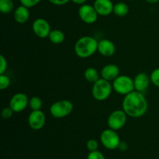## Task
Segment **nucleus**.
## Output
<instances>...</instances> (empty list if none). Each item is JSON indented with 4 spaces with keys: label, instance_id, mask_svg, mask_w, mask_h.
Wrapping results in <instances>:
<instances>
[{
    "label": "nucleus",
    "instance_id": "obj_21",
    "mask_svg": "<svg viewBox=\"0 0 159 159\" xmlns=\"http://www.w3.org/2000/svg\"><path fill=\"white\" fill-rule=\"evenodd\" d=\"M42 105L43 102L39 96H33L29 99V107L32 110H40Z\"/></svg>",
    "mask_w": 159,
    "mask_h": 159
},
{
    "label": "nucleus",
    "instance_id": "obj_6",
    "mask_svg": "<svg viewBox=\"0 0 159 159\" xmlns=\"http://www.w3.org/2000/svg\"><path fill=\"white\" fill-rule=\"evenodd\" d=\"M100 141L104 148L109 150H115L118 148L120 138L116 130L112 129H106L101 133Z\"/></svg>",
    "mask_w": 159,
    "mask_h": 159
},
{
    "label": "nucleus",
    "instance_id": "obj_14",
    "mask_svg": "<svg viewBox=\"0 0 159 159\" xmlns=\"http://www.w3.org/2000/svg\"><path fill=\"white\" fill-rule=\"evenodd\" d=\"M98 52L103 57H111L116 52V46L112 40L102 39L98 42Z\"/></svg>",
    "mask_w": 159,
    "mask_h": 159
},
{
    "label": "nucleus",
    "instance_id": "obj_31",
    "mask_svg": "<svg viewBox=\"0 0 159 159\" xmlns=\"http://www.w3.org/2000/svg\"><path fill=\"white\" fill-rule=\"evenodd\" d=\"M72 2H74L75 4H77V5H80V6H82V5L83 4H85V2L87 1V0H71Z\"/></svg>",
    "mask_w": 159,
    "mask_h": 159
},
{
    "label": "nucleus",
    "instance_id": "obj_4",
    "mask_svg": "<svg viewBox=\"0 0 159 159\" xmlns=\"http://www.w3.org/2000/svg\"><path fill=\"white\" fill-rule=\"evenodd\" d=\"M73 109L74 106L71 101L68 99H62L51 104L50 107V113L54 118L61 119L71 114Z\"/></svg>",
    "mask_w": 159,
    "mask_h": 159
},
{
    "label": "nucleus",
    "instance_id": "obj_33",
    "mask_svg": "<svg viewBox=\"0 0 159 159\" xmlns=\"http://www.w3.org/2000/svg\"><path fill=\"white\" fill-rule=\"evenodd\" d=\"M40 159H43V158H40Z\"/></svg>",
    "mask_w": 159,
    "mask_h": 159
},
{
    "label": "nucleus",
    "instance_id": "obj_19",
    "mask_svg": "<svg viewBox=\"0 0 159 159\" xmlns=\"http://www.w3.org/2000/svg\"><path fill=\"white\" fill-rule=\"evenodd\" d=\"M129 12V6L125 2H117L113 6V13L119 17H124Z\"/></svg>",
    "mask_w": 159,
    "mask_h": 159
},
{
    "label": "nucleus",
    "instance_id": "obj_9",
    "mask_svg": "<svg viewBox=\"0 0 159 159\" xmlns=\"http://www.w3.org/2000/svg\"><path fill=\"white\" fill-rule=\"evenodd\" d=\"M32 29L34 34L39 38L44 39L48 37L51 33V25L48 20L43 18H37L33 22Z\"/></svg>",
    "mask_w": 159,
    "mask_h": 159
},
{
    "label": "nucleus",
    "instance_id": "obj_2",
    "mask_svg": "<svg viewBox=\"0 0 159 159\" xmlns=\"http://www.w3.org/2000/svg\"><path fill=\"white\" fill-rule=\"evenodd\" d=\"M98 40L91 36H83L76 41L75 53L80 58H88L98 51Z\"/></svg>",
    "mask_w": 159,
    "mask_h": 159
},
{
    "label": "nucleus",
    "instance_id": "obj_7",
    "mask_svg": "<svg viewBox=\"0 0 159 159\" xmlns=\"http://www.w3.org/2000/svg\"><path fill=\"white\" fill-rule=\"evenodd\" d=\"M127 115L123 110H116L112 112L107 119L109 128L114 130H121L125 126L127 120Z\"/></svg>",
    "mask_w": 159,
    "mask_h": 159
},
{
    "label": "nucleus",
    "instance_id": "obj_23",
    "mask_svg": "<svg viewBox=\"0 0 159 159\" xmlns=\"http://www.w3.org/2000/svg\"><path fill=\"white\" fill-rule=\"evenodd\" d=\"M150 79L152 83L159 88V68H155L152 71L150 75Z\"/></svg>",
    "mask_w": 159,
    "mask_h": 159
},
{
    "label": "nucleus",
    "instance_id": "obj_27",
    "mask_svg": "<svg viewBox=\"0 0 159 159\" xmlns=\"http://www.w3.org/2000/svg\"><path fill=\"white\" fill-rule=\"evenodd\" d=\"M41 0H20V3L22 6H24L27 8H32L34 6H37V4L40 3Z\"/></svg>",
    "mask_w": 159,
    "mask_h": 159
},
{
    "label": "nucleus",
    "instance_id": "obj_24",
    "mask_svg": "<svg viewBox=\"0 0 159 159\" xmlns=\"http://www.w3.org/2000/svg\"><path fill=\"white\" fill-rule=\"evenodd\" d=\"M86 148L89 152L97 151L99 148V143L96 139H89L86 143Z\"/></svg>",
    "mask_w": 159,
    "mask_h": 159
},
{
    "label": "nucleus",
    "instance_id": "obj_29",
    "mask_svg": "<svg viewBox=\"0 0 159 159\" xmlns=\"http://www.w3.org/2000/svg\"><path fill=\"white\" fill-rule=\"evenodd\" d=\"M51 4L55 5V6H64L67 4L71 0H48Z\"/></svg>",
    "mask_w": 159,
    "mask_h": 159
},
{
    "label": "nucleus",
    "instance_id": "obj_11",
    "mask_svg": "<svg viewBox=\"0 0 159 159\" xmlns=\"http://www.w3.org/2000/svg\"><path fill=\"white\" fill-rule=\"evenodd\" d=\"M46 123V116L42 110H32L28 116V124L34 130L43 128Z\"/></svg>",
    "mask_w": 159,
    "mask_h": 159
},
{
    "label": "nucleus",
    "instance_id": "obj_13",
    "mask_svg": "<svg viewBox=\"0 0 159 159\" xmlns=\"http://www.w3.org/2000/svg\"><path fill=\"white\" fill-rule=\"evenodd\" d=\"M152 83L150 75L144 72H140L134 79V89L140 93H144L147 91L149 85Z\"/></svg>",
    "mask_w": 159,
    "mask_h": 159
},
{
    "label": "nucleus",
    "instance_id": "obj_20",
    "mask_svg": "<svg viewBox=\"0 0 159 159\" xmlns=\"http://www.w3.org/2000/svg\"><path fill=\"white\" fill-rule=\"evenodd\" d=\"M14 9L12 0H0V12L3 14H9Z\"/></svg>",
    "mask_w": 159,
    "mask_h": 159
},
{
    "label": "nucleus",
    "instance_id": "obj_15",
    "mask_svg": "<svg viewBox=\"0 0 159 159\" xmlns=\"http://www.w3.org/2000/svg\"><path fill=\"white\" fill-rule=\"evenodd\" d=\"M101 78L109 81L113 82L120 75L119 67L114 64H109L105 65L100 71Z\"/></svg>",
    "mask_w": 159,
    "mask_h": 159
},
{
    "label": "nucleus",
    "instance_id": "obj_3",
    "mask_svg": "<svg viewBox=\"0 0 159 159\" xmlns=\"http://www.w3.org/2000/svg\"><path fill=\"white\" fill-rule=\"evenodd\" d=\"M113 90L111 82L100 78L97 82L93 83L92 95L96 100L102 102L110 97Z\"/></svg>",
    "mask_w": 159,
    "mask_h": 159
},
{
    "label": "nucleus",
    "instance_id": "obj_12",
    "mask_svg": "<svg viewBox=\"0 0 159 159\" xmlns=\"http://www.w3.org/2000/svg\"><path fill=\"white\" fill-rule=\"evenodd\" d=\"M93 6L99 16H107L113 12L114 4L111 0H95Z\"/></svg>",
    "mask_w": 159,
    "mask_h": 159
},
{
    "label": "nucleus",
    "instance_id": "obj_22",
    "mask_svg": "<svg viewBox=\"0 0 159 159\" xmlns=\"http://www.w3.org/2000/svg\"><path fill=\"white\" fill-rule=\"evenodd\" d=\"M10 83L11 80L9 76H7L5 74L0 75V89H6L7 88H9Z\"/></svg>",
    "mask_w": 159,
    "mask_h": 159
},
{
    "label": "nucleus",
    "instance_id": "obj_32",
    "mask_svg": "<svg viewBox=\"0 0 159 159\" xmlns=\"http://www.w3.org/2000/svg\"><path fill=\"white\" fill-rule=\"evenodd\" d=\"M147 2L151 3V4H155V3H157L159 2V0H145Z\"/></svg>",
    "mask_w": 159,
    "mask_h": 159
},
{
    "label": "nucleus",
    "instance_id": "obj_25",
    "mask_svg": "<svg viewBox=\"0 0 159 159\" xmlns=\"http://www.w3.org/2000/svg\"><path fill=\"white\" fill-rule=\"evenodd\" d=\"M14 111L12 110L10 107H5L2 110V113H1V116L3 119L5 120H8V119H10L11 117L13 115Z\"/></svg>",
    "mask_w": 159,
    "mask_h": 159
},
{
    "label": "nucleus",
    "instance_id": "obj_8",
    "mask_svg": "<svg viewBox=\"0 0 159 159\" xmlns=\"http://www.w3.org/2000/svg\"><path fill=\"white\" fill-rule=\"evenodd\" d=\"M78 13L81 20L87 24H93L96 23L99 16L94 6L89 4L82 5L79 7Z\"/></svg>",
    "mask_w": 159,
    "mask_h": 159
},
{
    "label": "nucleus",
    "instance_id": "obj_18",
    "mask_svg": "<svg viewBox=\"0 0 159 159\" xmlns=\"http://www.w3.org/2000/svg\"><path fill=\"white\" fill-rule=\"evenodd\" d=\"M48 39L54 44H61V43H62L65 41V35L60 30H51V33H50L49 36H48Z\"/></svg>",
    "mask_w": 159,
    "mask_h": 159
},
{
    "label": "nucleus",
    "instance_id": "obj_17",
    "mask_svg": "<svg viewBox=\"0 0 159 159\" xmlns=\"http://www.w3.org/2000/svg\"><path fill=\"white\" fill-rule=\"evenodd\" d=\"M100 73L98 71L97 69H96L93 67H89L86 68L84 71V78L85 80L91 83H95L100 79Z\"/></svg>",
    "mask_w": 159,
    "mask_h": 159
},
{
    "label": "nucleus",
    "instance_id": "obj_28",
    "mask_svg": "<svg viewBox=\"0 0 159 159\" xmlns=\"http://www.w3.org/2000/svg\"><path fill=\"white\" fill-rule=\"evenodd\" d=\"M7 61H6V58L1 54L0 55V75L5 74L6 69H7Z\"/></svg>",
    "mask_w": 159,
    "mask_h": 159
},
{
    "label": "nucleus",
    "instance_id": "obj_26",
    "mask_svg": "<svg viewBox=\"0 0 159 159\" xmlns=\"http://www.w3.org/2000/svg\"><path fill=\"white\" fill-rule=\"evenodd\" d=\"M87 159H106L103 154L99 151H94V152H89L87 155Z\"/></svg>",
    "mask_w": 159,
    "mask_h": 159
},
{
    "label": "nucleus",
    "instance_id": "obj_16",
    "mask_svg": "<svg viewBox=\"0 0 159 159\" xmlns=\"http://www.w3.org/2000/svg\"><path fill=\"white\" fill-rule=\"evenodd\" d=\"M13 16L16 23H20V24L26 23L30 19L29 8L21 5L15 9L13 12Z\"/></svg>",
    "mask_w": 159,
    "mask_h": 159
},
{
    "label": "nucleus",
    "instance_id": "obj_10",
    "mask_svg": "<svg viewBox=\"0 0 159 159\" xmlns=\"http://www.w3.org/2000/svg\"><path fill=\"white\" fill-rule=\"evenodd\" d=\"M29 99L25 93H18L12 96L9 101V107L14 113H20L29 106Z\"/></svg>",
    "mask_w": 159,
    "mask_h": 159
},
{
    "label": "nucleus",
    "instance_id": "obj_1",
    "mask_svg": "<svg viewBox=\"0 0 159 159\" xmlns=\"http://www.w3.org/2000/svg\"><path fill=\"white\" fill-rule=\"evenodd\" d=\"M148 109V101L142 93L134 90L124 96L122 102V110L128 116L132 118L141 117L147 113Z\"/></svg>",
    "mask_w": 159,
    "mask_h": 159
},
{
    "label": "nucleus",
    "instance_id": "obj_5",
    "mask_svg": "<svg viewBox=\"0 0 159 159\" xmlns=\"http://www.w3.org/2000/svg\"><path fill=\"white\" fill-rule=\"evenodd\" d=\"M112 85L113 89L116 93L123 96H126L135 90L134 79L128 75H119L112 82Z\"/></svg>",
    "mask_w": 159,
    "mask_h": 159
},
{
    "label": "nucleus",
    "instance_id": "obj_30",
    "mask_svg": "<svg viewBox=\"0 0 159 159\" xmlns=\"http://www.w3.org/2000/svg\"><path fill=\"white\" fill-rule=\"evenodd\" d=\"M128 148V145H127V142L125 141H120L119 146H118V149H119L120 152H126Z\"/></svg>",
    "mask_w": 159,
    "mask_h": 159
}]
</instances>
